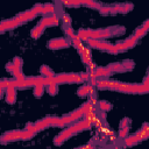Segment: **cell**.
I'll list each match as a JSON object with an SVG mask.
<instances>
[{"instance_id": "cell-1", "label": "cell", "mask_w": 149, "mask_h": 149, "mask_svg": "<svg viewBox=\"0 0 149 149\" xmlns=\"http://www.w3.org/2000/svg\"><path fill=\"white\" fill-rule=\"evenodd\" d=\"M86 43L92 47V48H97V49H100L102 51H106V52H109V54H113V55H116L119 54V50L116 48V45H113L111 43H107L102 40H95V38H87L86 40Z\"/></svg>"}, {"instance_id": "cell-2", "label": "cell", "mask_w": 149, "mask_h": 149, "mask_svg": "<svg viewBox=\"0 0 149 149\" xmlns=\"http://www.w3.org/2000/svg\"><path fill=\"white\" fill-rule=\"evenodd\" d=\"M76 133H78V129H77L76 125H73V126H71V127H69V128L62 130V132L55 137L54 143H55L56 146H61V144H63L64 141H66L68 139H70V137H71L72 135H74Z\"/></svg>"}, {"instance_id": "cell-3", "label": "cell", "mask_w": 149, "mask_h": 149, "mask_svg": "<svg viewBox=\"0 0 149 149\" xmlns=\"http://www.w3.org/2000/svg\"><path fill=\"white\" fill-rule=\"evenodd\" d=\"M71 45V41L64 37H58V38H52L49 41L48 47L51 50H58V49H63V48H68Z\"/></svg>"}, {"instance_id": "cell-4", "label": "cell", "mask_w": 149, "mask_h": 149, "mask_svg": "<svg viewBox=\"0 0 149 149\" xmlns=\"http://www.w3.org/2000/svg\"><path fill=\"white\" fill-rule=\"evenodd\" d=\"M137 41H139V38H137L135 35H133V36L128 37L127 40H125L123 42H120V43H118V44H115V45H116L119 52H125V51H127L128 49L133 48V47L137 43Z\"/></svg>"}, {"instance_id": "cell-5", "label": "cell", "mask_w": 149, "mask_h": 149, "mask_svg": "<svg viewBox=\"0 0 149 149\" xmlns=\"http://www.w3.org/2000/svg\"><path fill=\"white\" fill-rule=\"evenodd\" d=\"M21 132L22 130H12V132H7L5 133L1 137H0V142L6 144L8 142L12 141H16V140H21Z\"/></svg>"}, {"instance_id": "cell-6", "label": "cell", "mask_w": 149, "mask_h": 149, "mask_svg": "<svg viewBox=\"0 0 149 149\" xmlns=\"http://www.w3.org/2000/svg\"><path fill=\"white\" fill-rule=\"evenodd\" d=\"M90 73V77L92 78H107L112 74V71L106 66V68H95L94 70H92Z\"/></svg>"}, {"instance_id": "cell-7", "label": "cell", "mask_w": 149, "mask_h": 149, "mask_svg": "<svg viewBox=\"0 0 149 149\" xmlns=\"http://www.w3.org/2000/svg\"><path fill=\"white\" fill-rule=\"evenodd\" d=\"M36 16H37V15H36V13H35L33 9H29V10H27V12L20 13L19 15H16V16H15V19H16L21 24H23V23H26V22H28V21H30V20L35 19Z\"/></svg>"}, {"instance_id": "cell-8", "label": "cell", "mask_w": 149, "mask_h": 149, "mask_svg": "<svg viewBox=\"0 0 149 149\" xmlns=\"http://www.w3.org/2000/svg\"><path fill=\"white\" fill-rule=\"evenodd\" d=\"M6 70H7L8 72H10V73L14 76L15 79H23V78H24L23 72H22V69L16 68L13 63H8V64L6 65Z\"/></svg>"}, {"instance_id": "cell-9", "label": "cell", "mask_w": 149, "mask_h": 149, "mask_svg": "<svg viewBox=\"0 0 149 149\" xmlns=\"http://www.w3.org/2000/svg\"><path fill=\"white\" fill-rule=\"evenodd\" d=\"M0 26H1L2 29L6 31V30H10V29H15V28H17L19 26H21V23L14 17V19H10V20L1 21V22H0Z\"/></svg>"}, {"instance_id": "cell-10", "label": "cell", "mask_w": 149, "mask_h": 149, "mask_svg": "<svg viewBox=\"0 0 149 149\" xmlns=\"http://www.w3.org/2000/svg\"><path fill=\"white\" fill-rule=\"evenodd\" d=\"M133 8V5L132 3H122V5H115V6H112V9H113V14H116V13H128L129 10H132Z\"/></svg>"}, {"instance_id": "cell-11", "label": "cell", "mask_w": 149, "mask_h": 149, "mask_svg": "<svg viewBox=\"0 0 149 149\" xmlns=\"http://www.w3.org/2000/svg\"><path fill=\"white\" fill-rule=\"evenodd\" d=\"M5 91H6V101L8 104L13 105L16 101V88L13 86H9Z\"/></svg>"}, {"instance_id": "cell-12", "label": "cell", "mask_w": 149, "mask_h": 149, "mask_svg": "<svg viewBox=\"0 0 149 149\" xmlns=\"http://www.w3.org/2000/svg\"><path fill=\"white\" fill-rule=\"evenodd\" d=\"M45 28H47V27H45L42 22H38V24H36V26L33 28V30H31V37H33V38H38V37L43 34V31H44Z\"/></svg>"}, {"instance_id": "cell-13", "label": "cell", "mask_w": 149, "mask_h": 149, "mask_svg": "<svg viewBox=\"0 0 149 149\" xmlns=\"http://www.w3.org/2000/svg\"><path fill=\"white\" fill-rule=\"evenodd\" d=\"M148 27H149V21H146L140 28L136 29V31L134 33V35H135L137 38H141L142 36H144V35L147 34V31H148Z\"/></svg>"}, {"instance_id": "cell-14", "label": "cell", "mask_w": 149, "mask_h": 149, "mask_svg": "<svg viewBox=\"0 0 149 149\" xmlns=\"http://www.w3.org/2000/svg\"><path fill=\"white\" fill-rule=\"evenodd\" d=\"M80 2V5H84L86 7L93 8V9H99L101 7V5L99 2H97L95 0H78Z\"/></svg>"}, {"instance_id": "cell-15", "label": "cell", "mask_w": 149, "mask_h": 149, "mask_svg": "<svg viewBox=\"0 0 149 149\" xmlns=\"http://www.w3.org/2000/svg\"><path fill=\"white\" fill-rule=\"evenodd\" d=\"M40 73H41V76L47 77V78H52L55 76V72L48 65H42L40 69Z\"/></svg>"}, {"instance_id": "cell-16", "label": "cell", "mask_w": 149, "mask_h": 149, "mask_svg": "<svg viewBox=\"0 0 149 149\" xmlns=\"http://www.w3.org/2000/svg\"><path fill=\"white\" fill-rule=\"evenodd\" d=\"M68 115L70 116V119H71V121H72V122L78 121L80 118H83V116H84V109L80 107V108L76 109L74 112H72V113H70V114H68Z\"/></svg>"}, {"instance_id": "cell-17", "label": "cell", "mask_w": 149, "mask_h": 149, "mask_svg": "<svg viewBox=\"0 0 149 149\" xmlns=\"http://www.w3.org/2000/svg\"><path fill=\"white\" fill-rule=\"evenodd\" d=\"M55 6L52 3H44L42 5V15H49V14H55Z\"/></svg>"}, {"instance_id": "cell-18", "label": "cell", "mask_w": 149, "mask_h": 149, "mask_svg": "<svg viewBox=\"0 0 149 149\" xmlns=\"http://www.w3.org/2000/svg\"><path fill=\"white\" fill-rule=\"evenodd\" d=\"M45 90H47V92L50 94V95H55V94H57V92H58V84H56V83H49L48 85H45Z\"/></svg>"}, {"instance_id": "cell-19", "label": "cell", "mask_w": 149, "mask_h": 149, "mask_svg": "<svg viewBox=\"0 0 149 149\" xmlns=\"http://www.w3.org/2000/svg\"><path fill=\"white\" fill-rule=\"evenodd\" d=\"M139 141H140V139L134 134V135H132V136H126L125 137V144L126 146H134V144H136V143H139Z\"/></svg>"}, {"instance_id": "cell-20", "label": "cell", "mask_w": 149, "mask_h": 149, "mask_svg": "<svg viewBox=\"0 0 149 149\" xmlns=\"http://www.w3.org/2000/svg\"><path fill=\"white\" fill-rule=\"evenodd\" d=\"M44 90H45V86L42 85V84H38V85H35L34 86V95L36 98H41L44 93Z\"/></svg>"}, {"instance_id": "cell-21", "label": "cell", "mask_w": 149, "mask_h": 149, "mask_svg": "<svg viewBox=\"0 0 149 149\" xmlns=\"http://www.w3.org/2000/svg\"><path fill=\"white\" fill-rule=\"evenodd\" d=\"M77 93H78L79 97H86V95H88V84L81 85V86L78 88Z\"/></svg>"}, {"instance_id": "cell-22", "label": "cell", "mask_w": 149, "mask_h": 149, "mask_svg": "<svg viewBox=\"0 0 149 149\" xmlns=\"http://www.w3.org/2000/svg\"><path fill=\"white\" fill-rule=\"evenodd\" d=\"M98 106H99V108H100V111L101 112H108L111 108H112V105L108 102V101H99L98 102Z\"/></svg>"}, {"instance_id": "cell-23", "label": "cell", "mask_w": 149, "mask_h": 149, "mask_svg": "<svg viewBox=\"0 0 149 149\" xmlns=\"http://www.w3.org/2000/svg\"><path fill=\"white\" fill-rule=\"evenodd\" d=\"M62 3L65 7H79L80 2L78 0H62Z\"/></svg>"}, {"instance_id": "cell-24", "label": "cell", "mask_w": 149, "mask_h": 149, "mask_svg": "<svg viewBox=\"0 0 149 149\" xmlns=\"http://www.w3.org/2000/svg\"><path fill=\"white\" fill-rule=\"evenodd\" d=\"M62 21H63V27H71V19L68 14L62 13Z\"/></svg>"}, {"instance_id": "cell-25", "label": "cell", "mask_w": 149, "mask_h": 149, "mask_svg": "<svg viewBox=\"0 0 149 149\" xmlns=\"http://www.w3.org/2000/svg\"><path fill=\"white\" fill-rule=\"evenodd\" d=\"M99 10H100V13L102 14V15H111V14H113V9H112V6L111 7H100L99 8Z\"/></svg>"}, {"instance_id": "cell-26", "label": "cell", "mask_w": 149, "mask_h": 149, "mask_svg": "<svg viewBox=\"0 0 149 149\" xmlns=\"http://www.w3.org/2000/svg\"><path fill=\"white\" fill-rule=\"evenodd\" d=\"M129 133V127H120V132H119V136L121 139H125Z\"/></svg>"}, {"instance_id": "cell-27", "label": "cell", "mask_w": 149, "mask_h": 149, "mask_svg": "<svg viewBox=\"0 0 149 149\" xmlns=\"http://www.w3.org/2000/svg\"><path fill=\"white\" fill-rule=\"evenodd\" d=\"M16 68H19V69H22V63H23V61H22V58H20V57H14V59H13V62H12Z\"/></svg>"}, {"instance_id": "cell-28", "label": "cell", "mask_w": 149, "mask_h": 149, "mask_svg": "<svg viewBox=\"0 0 149 149\" xmlns=\"http://www.w3.org/2000/svg\"><path fill=\"white\" fill-rule=\"evenodd\" d=\"M120 127H129V119L125 118V119L120 122Z\"/></svg>"}, {"instance_id": "cell-29", "label": "cell", "mask_w": 149, "mask_h": 149, "mask_svg": "<svg viewBox=\"0 0 149 149\" xmlns=\"http://www.w3.org/2000/svg\"><path fill=\"white\" fill-rule=\"evenodd\" d=\"M3 92H5V90H2V88H0V99L2 98V94H3Z\"/></svg>"}, {"instance_id": "cell-30", "label": "cell", "mask_w": 149, "mask_h": 149, "mask_svg": "<svg viewBox=\"0 0 149 149\" xmlns=\"http://www.w3.org/2000/svg\"><path fill=\"white\" fill-rule=\"evenodd\" d=\"M3 31H5V30H3V29H2V27L0 26V34H1V33H3Z\"/></svg>"}]
</instances>
